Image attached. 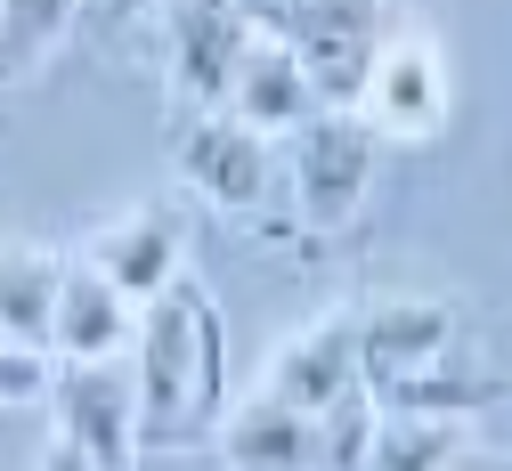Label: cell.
I'll return each mask as SVG.
<instances>
[{
	"instance_id": "cell-1",
	"label": "cell",
	"mask_w": 512,
	"mask_h": 471,
	"mask_svg": "<svg viewBox=\"0 0 512 471\" xmlns=\"http://www.w3.org/2000/svg\"><path fill=\"white\" fill-rule=\"evenodd\" d=\"M131 398H139V455H196L212 415L228 407V317L196 268H179L131 317Z\"/></svg>"
},
{
	"instance_id": "cell-2",
	"label": "cell",
	"mask_w": 512,
	"mask_h": 471,
	"mask_svg": "<svg viewBox=\"0 0 512 471\" xmlns=\"http://www.w3.org/2000/svg\"><path fill=\"white\" fill-rule=\"evenodd\" d=\"M277 179H285L293 220L309 236H342V228H358L366 195L382 179V139L350 106H317L277 139Z\"/></svg>"
},
{
	"instance_id": "cell-3",
	"label": "cell",
	"mask_w": 512,
	"mask_h": 471,
	"mask_svg": "<svg viewBox=\"0 0 512 471\" xmlns=\"http://www.w3.org/2000/svg\"><path fill=\"white\" fill-rule=\"evenodd\" d=\"M171 171L187 187V204H204L220 220H261L277 187V139H261L228 106H179L171 122Z\"/></svg>"
},
{
	"instance_id": "cell-4",
	"label": "cell",
	"mask_w": 512,
	"mask_h": 471,
	"mask_svg": "<svg viewBox=\"0 0 512 471\" xmlns=\"http://www.w3.org/2000/svg\"><path fill=\"white\" fill-rule=\"evenodd\" d=\"M447 106H456V82H447V57L431 33L415 25H382L366 74H358V98L350 114L374 130L382 147H423L447 130Z\"/></svg>"
},
{
	"instance_id": "cell-5",
	"label": "cell",
	"mask_w": 512,
	"mask_h": 471,
	"mask_svg": "<svg viewBox=\"0 0 512 471\" xmlns=\"http://www.w3.org/2000/svg\"><path fill=\"white\" fill-rule=\"evenodd\" d=\"M358 317V366H366V398L382 390H399L415 374H439V366H456L480 350V333L464 317V301H447V293H382Z\"/></svg>"
},
{
	"instance_id": "cell-6",
	"label": "cell",
	"mask_w": 512,
	"mask_h": 471,
	"mask_svg": "<svg viewBox=\"0 0 512 471\" xmlns=\"http://www.w3.org/2000/svg\"><path fill=\"white\" fill-rule=\"evenodd\" d=\"M261 33V17L244 0H155L147 9V41H155V65H163V90L179 106H220L228 74L244 41Z\"/></svg>"
},
{
	"instance_id": "cell-7",
	"label": "cell",
	"mask_w": 512,
	"mask_h": 471,
	"mask_svg": "<svg viewBox=\"0 0 512 471\" xmlns=\"http://www.w3.org/2000/svg\"><path fill=\"white\" fill-rule=\"evenodd\" d=\"M41 407H49V439H66L98 471H139V398H131V366L122 358L49 366Z\"/></svg>"
},
{
	"instance_id": "cell-8",
	"label": "cell",
	"mask_w": 512,
	"mask_h": 471,
	"mask_svg": "<svg viewBox=\"0 0 512 471\" xmlns=\"http://www.w3.org/2000/svg\"><path fill=\"white\" fill-rule=\"evenodd\" d=\"M269 25H277L285 49L301 57L317 106H350L366 57H374V41H382V0H285Z\"/></svg>"
},
{
	"instance_id": "cell-9",
	"label": "cell",
	"mask_w": 512,
	"mask_h": 471,
	"mask_svg": "<svg viewBox=\"0 0 512 471\" xmlns=\"http://www.w3.org/2000/svg\"><path fill=\"white\" fill-rule=\"evenodd\" d=\"M261 390L285 398V407H301V415H326V407H342L350 390H366L358 317H350V309H326V317L293 325L285 342L269 350V366H261Z\"/></svg>"
},
{
	"instance_id": "cell-10",
	"label": "cell",
	"mask_w": 512,
	"mask_h": 471,
	"mask_svg": "<svg viewBox=\"0 0 512 471\" xmlns=\"http://www.w3.org/2000/svg\"><path fill=\"white\" fill-rule=\"evenodd\" d=\"M90 277H106L122 301H147V293H163L179 268H187V228L163 212V204H139V212H122V220H106V228H90L82 236V252H74Z\"/></svg>"
},
{
	"instance_id": "cell-11",
	"label": "cell",
	"mask_w": 512,
	"mask_h": 471,
	"mask_svg": "<svg viewBox=\"0 0 512 471\" xmlns=\"http://www.w3.org/2000/svg\"><path fill=\"white\" fill-rule=\"evenodd\" d=\"M204 447H212L220 471H317V415L252 390V398H228L212 415Z\"/></svg>"
},
{
	"instance_id": "cell-12",
	"label": "cell",
	"mask_w": 512,
	"mask_h": 471,
	"mask_svg": "<svg viewBox=\"0 0 512 471\" xmlns=\"http://www.w3.org/2000/svg\"><path fill=\"white\" fill-rule=\"evenodd\" d=\"M131 301H122L106 277H90L82 260L57 268V293H49V333H41V350L49 366H74V358H122L131 350Z\"/></svg>"
},
{
	"instance_id": "cell-13",
	"label": "cell",
	"mask_w": 512,
	"mask_h": 471,
	"mask_svg": "<svg viewBox=\"0 0 512 471\" xmlns=\"http://www.w3.org/2000/svg\"><path fill=\"white\" fill-rule=\"evenodd\" d=\"M220 106H228L236 122H252L261 139H285L301 114H317V90H309L301 57L285 49V33H277V25H261V33L244 41L236 74H228V90H220Z\"/></svg>"
},
{
	"instance_id": "cell-14",
	"label": "cell",
	"mask_w": 512,
	"mask_h": 471,
	"mask_svg": "<svg viewBox=\"0 0 512 471\" xmlns=\"http://www.w3.org/2000/svg\"><path fill=\"white\" fill-rule=\"evenodd\" d=\"M464 447H472V423H431V415H382L374 407V431H366L350 471H456Z\"/></svg>"
},
{
	"instance_id": "cell-15",
	"label": "cell",
	"mask_w": 512,
	"mask_h": 471,
	"mask_svg": "<svg viewBox=\"0 0 512 471\" xmlns=\"http://www.w3.org/2000/svg\"><path fill=\"white\" fill-rule=\"evenodd\" d=\"M57 252L41 244H0V333L17 342H41L49 333V293H57Z\"/></svg>"
},
{
	"instance_id": "cell-16",
	"label": "cell",
	"mask_w": 512,
	"mask_h": 471,
	"mask_svg": "<svg viewBox=\"0 0 512 471\" xmlns=\"http://www.w3.org/2000/svg\"><path fill=\"white\" fill-rule=\"evenodd\" d=\"M82 25V0H0V90Z\"/></svg>"
},
{
	"instance_id": "cell-17",
	"label": "cell",
	"mask_w": 512,
	"mask_h": 471,
	"mask_svg": "<svg viewBox=\"0 0 512 471\" xmlns=\"http://www.w3.org/2000/svg\"><path fill=\"white\" fill-rule=\"evenodd\" d=\"M41 390H49V350L0 333V407H41Z\"/></svg>"
},
{
	"instance_id": "cell-18",
	"label": "cell",
	"mask_w": 512,
	"mask_h": 471,
	"mask_svg": "<svg viewBox=\"0 0 512 471\" xmlns=\"http://www.w3.org/2000/svg\"><path fill=\"white\" fill-rule=\"evenodd\" d=\"M147 9H155V0H82V17L98 33H131V25H147Z\"/></svg>"
},
{
	"instance_id": "cell-19",
	"label": "cell",
	"mask_w": 512,
	"mask_h": 471,
	"mask_svg": "<svg viewBox=\"0 0 512 471\" xmlns=\"http://www.w3.org/2000/svg\"><path fill=\"white\" fill-rule=\"evenodd\" d=\"M33 471H98V463H90V455H74V447H66V439H49V447H41V463H33Z\"/></svg>"
},
{
	"instance_id": "cell-20",
	"label": "cell",
	"mask_w": 512,
	"mask_h": 471,
	"mask_svg": "<svg viewBox=\"0 0 512 471\" xmlns=\"http://www.w3.org/2000/svg\"><path fill=\"white\" fill-rule=\"evenodd\" d=\"M456 471H504V463H496V455H480V447H464V463H456Z\"/></svg>"
},
{
	"instance_id": "cell-21",
	"label": "cell",
	"mask_w": 512,
	"mask_h": 471,
	"mask_svg": "<svg viewBox=\"0 0 512 471\" xmlns=\"http://www.w3.org/2000/svg\"><path fill=\"white\" fill-rule=\"evenodd\" d=\"M244 9H252V17H261V25H269V17L285 9V0H244Z\"/></svg>"
}]
</instances>
